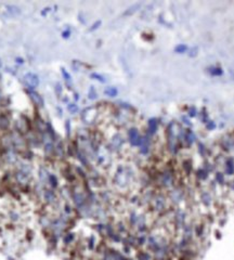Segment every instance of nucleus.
Here are the masks:
<instances>
[{
    "mask_svg": "<svg viewBox=\"0 0 234 260\" xmlns=\"http://www.w3.org/2000/svg\"><path fill=\"white\" fill-rule=\"evenodd\" d=\"M24 82L29 88L34 89V88H36L37 86L39 85V78H38V76H37V75H35V74L28 73V74H26V75L24 76Z\"/></svg>",
    "mask_w": 234,
    "mask_h": 260,
    "instance_id": "nucleus-1",
    "label": "nucleus"
},
{
    "mask_svg": "<svg viewBox=\"0 0 234 260\" xmlns=\"http://www.w3.org/2000/svg\"><path fill=\"white\" fill-rule=\"evenodd\" d=\"M105 92H106L107 94H111V95H114V94H116V90H106L105 91Z\"/></svg>",
    "mask_w": 234,
    "mask_h": 260,
    "instance_id": "nucleus-3",
    "label": "nucleus"
},
{
    "mask_svg": "<svg viewBox=\"0 0 234 260\" xmlns=\"http://www.w3.org/2000/svg\"><path fill=\"white\" fill-rule=\"evenodd\" d=\"M185 49H187V47H185V46H180V47H178L176 49V51H180V52H182V51H185Z\"/></svg>",
    "mask_w": 234,
    "mask_h": 260,
    "instance_id": "nucleus-2",
    "label": "nucleus"
}]
</instances>
